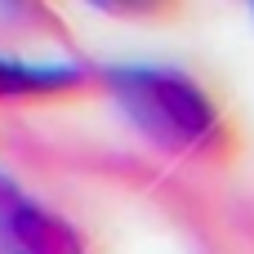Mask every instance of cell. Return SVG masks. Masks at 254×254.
I'll use <instances>...</instances> for the list:
<instances>
[{"instance_id":"obj_4","label":"cell","mask_w":254,"mask_h":254,"mask_svg":"<svg viewBox=\"0 0 254 254\" xmlns=\"http://www.w3.org/2000/svg\"><path fill=\"white\" fill-rule=\"evenodd\" d=\"M250 4H254V0H250Z\"/></svg>"},{"instance_id":"obj_3","label":"cell","mask_w":254,"mask_h":254,"mask_svg":"<svg viewBox=\"0 0 254 254\" xmlns=\"http://www.w3.org/2000/svg\"><path fill=\"white\" fill-rule=\"evenodd\" d=\"M89 4L112 18H134V22H156V18L179 13V0H89Z\"/></svg>"},{"instance_id":"obj_2","label":"cell","mask_w":254,"mask_h":254,"mask_svg":"<svg viewBox=\"0 0 254 254\" xmlns=\"http://www.w3.org/2000/svg\"><path fill=\"white\" fill-rule=\"evenodd\" d=\"M0 254H94L71 219L0 174Z\"/></svg>"},{"instance_id":"obj_1","label":"cell","mask_w":254,"mask_h":254,"mask_svg":"<svg viewBox=\"0 0 254 254\" xmlns=\"http://www.w3.org/2000/svg\"><path fill=\"white\" fill-rule=\"evenodd\" d=\"M98 94L161 152L192 165H228L237 156V129L214 94L179 67H103Z\"/></svg>"}]
</instances>
